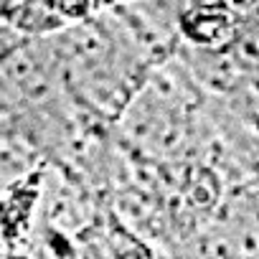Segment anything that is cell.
Wrapping results in <instances>:
<instances>
[{
	"label": "cell",
	"mask_w": 259,
	"mask_h": 259,
	"mask_svg": "<svg viewBox=\"0 0 259 259\" xmlns=\"http://www.w3.org/2000/svg\"><path fill=\"white\" fill-rule=\"evenodd\" d=\"M97 6V0H23L6 18L18 31L49 33L81 23Z\"/></svg>",
	"instance_id": "cell-1"
},
{
	"label": "cell",
	"mask_w": 259,
	"mask_h": 259,
	"mask_svg": "<svg viewBox=\"0 0 259 259\" xmlns=\"http://www.w3.org/2000/svg\"><path fill=\"white\" fill-rule=\"evenodd\" d=\"M181 26L188 41L208 51L231 46L236 36V18L231 11H226V6H196L183 16Z\"/></svg>",
	"instance_id": "cell-2"
}]
</instances>
